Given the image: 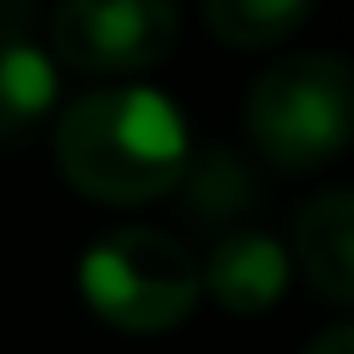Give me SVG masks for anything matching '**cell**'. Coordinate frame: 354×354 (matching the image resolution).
Returning <instances> with one entry per match:
<instances>
[{"mask_svg":"<svg viewBox=\"0 0 354 354\" xmlns=\"http://www.w3.org/2000/svg\"><path fill=\"white\" fill-rule=\"evenodd\" d=\"M50 55L77 72H144L177 50L183 17L166 0H66L50 11Z\"/></svg>","mask_w":354,"mask_h":354,"instance_id":"obj_4","label":"cell"},{"mask_svg":"<svg viewBox=\"0 0 354 354\" xmlns=\"http://www.w3.org/2000/svg\"><path fill=\"white\" fill-rule=\"evenodd\" d=\"M288 271H293V260L271 232L232 227L210 243V254L199 266V288L232 315H266L288 293Z\"/></svg>","mask_w":354,"mask_h":354,"instance_id":"obj_6","label":"cell"},{"mask_svg":"<svg viewBox=\"0 0 354 354\" xmlns=\"http://www.w3.org/2000/svg\"><path fill=\"white\" fill-rule=\"evenodd\" d=\"M177 194H183L188 216L199 227H216V232H232V221H243L254 210V199H260L254 171L232 149H199V155H188V171H183Z\"/></svg>","mask_w":354,"mask_h":354,"instance_id":"obj_8","label":"cell"},{"mask_svg":"<svg viewBox=\"0 0 354 354\" xmlns=\"http://www.w3.org/2000/svg\"><path fill=\"white\" fill-rule=\"evenodd\" d=\"M83 304L116 332H171L199 304V260L160 227H111L77 260Z\"/></svg>","mask_w":354,"mask_h":354,"instance_id":"obj_3","label":"cell"},{"mask_svg":"<svg viewBox=\"0 0 354 354\" xmlns=\"http://www.w3.org/2000/svg\"><path fill=\"white\" fill-rule=\"evenodd\" d=\"M304 22H310V6H304V0H210V6H205V28H210L221 44H232V50L282 44V39H293Z\"/></svg>","mask_w":354,"mask_h":354,"instance_id":"obj_9","label":"cell"},{"mask_svg":"<svg viewBox=\"0 0 354 354\" xmlns=\"http://www.w3.org/2000/svg\"><path fill=\"white\" fill-rule=\"evenodd\" d=\"M310 288L332 304H354V188H326L293 216V254Z\"/></svg>","mask_w":354,"mask_h":354,"instance_id":"obj_7","label":"cell"},{"mask_svg":"<svg viewBox=\"0 0 354 354\" xmlns=\"http://www.w3.org/2000/svg\"><path fill=\"white\" fill-rule=\"evenodd\" d=\"M304 354H354V321H337L304 343Z\"/></svg>","mask_w":354,"mask_h":354,"instance_id":"obj_10","label":"cell"},{"mask_svg":"<svg viewBox=\"0 0 354 354\" xmlns=\"http://www.w3.org/2000/svg\"><path fill=\"white\" fill-rule=\"evenodd\" d=\"M50 155L66 188L100 205H149L160 194H177L194 144L177 100L144 83H111L83 88L55 111Z\"/></svg>","mask_w":354,"mask_h":354,"instance_id":"obj_1","label":"cell"},{"mask_svg":"<svg viewBox=\"0 0 354 354\" xmlns=\"http://www.w3.org/2000/svg\"><path fill=\"white\" fill-rule=\"evenodd\" d=\"M243 133L277 171H315L354 144V61L293 50L243 94Z\"/></svg>","mask_w":354,"mask_h":354,"instance_id":"obj_2","label":"cell"},{"mask_svg":"<svg viewBox=\"0 0 354 354\" xmlns=\"http://www.w3.org/2000/svg\"><path fill=\"white\" fill-rule=\"evenodd\" d=\"M61 100V66L33 39L28 6H0V144L28 138Z\"/></svg>","mask_w":354,"mask_h":354,"instance_id":"obj_5","label":"cell"}]
</instances>
